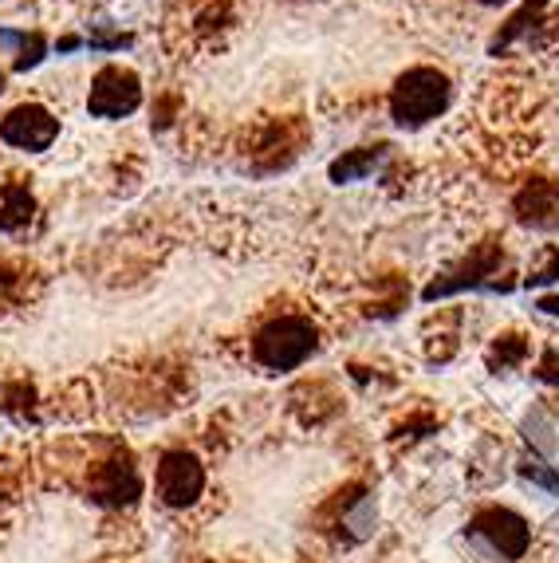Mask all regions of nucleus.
Listing matches in <instances>:
<instances>
[{"label":"nucleus","mask_w":559,"mask_h":563,"mask_svg":"<svg viewBox=\"0 0 559 563\" xmlns=\"http://www.w3.org/2000/svg\"><path fill=\"white\" fill-rule=\"evenodd\" d=\"M142 103V87L139 76L127 71V67H103L91 84L87 95V107H91L95 119H122V114L139 111Z\"/></svg>","instance_id":"7ed1b4c3"},{"label":"nucleus","mask_w":559,"mask_h":563,"mask_svg":"<svg viewBox=\"0 0 559 563\" xmlns=\"http://www.w3.org/2000/svg\"><path fill=\"white\" fill-rule=\"evenodd\" d=\"M91 493L95 500H103V505H134L142 493V481H139V470H134L131 461H107L99 465L91 481Z\"/></svg>","instance_id":"1a4fd4ad"},{"label":"nucleus","mask_w":559,"mask_h":563,"mask_svg":"<svg viewBox=\"0 0 559 563\" xmlns=\"http://www.w3.org/2000/svg\"><path fill=\"white\" fill-rule=\"evenodd\" d=\"M0 91H4V76H0Z\"/></svg>","instance_id":"aec40b11"},{"label":"nucleus","mask_w":559,"mask_h":563,"mask_svg":"<svg viewBox=\"0 0 559 563\" xmlns=\"http://www.w3.org/2000/svg\"><path fill=\"white\" fill-rule=\"evenodd\" d=\"M386 158V146H363V151L347 154L331 166V181H354V178H366L379 162Z\"/></svg>","instance_id":"9d476101"},{"label":"nucleus","mask_w":559,"mask_h":563,"mask_svg":"<svg viewBox=\"0 0 559 563\" xmlns=\"http://www.w3.org/2000/svg\"><path fill=\"white\" fill-rule=\"evenodd\" d=\"M469 532L481 540V544L493 548L501 560H520L531 544V528L524 517H516L513 508H485L481 517L473 520Z\"/></svg>","instance_id":"20e7f679"},{"label":"nucleus","mask_w":559,"mask_h":563,"mask_svg":"<svg viewBox=\"0 0 559 563\" xmlns=\"http://www.w3.org/2000/svg\"><path fill=\"white\" fill-rule=\"evenodd\" d=\"M206 488V470L197 465V457L189 453H166L158 465V497L169 508H186L201 497Z\"/></svg>","instance_id":"423d86ee"},{"label":"nucleus","mask_w":559,"mask_h":563,"mask_svg":"<svg viewBox=\"0 0 559 563\" xmlns=\"http://www.w3.org/2000/svg\"><path fill=\"white\" fill-rule=\"evenodd\" d=\"M316 347V323L304 320V316H284V320H272L261 335L252 339V358L268 366V371H296L299 363H308Z\"/></svg>","instance_id":"f03ea898"},{"label":"nucleus","mask_w":559,"mask_h":563,"mask_svg":"<svg viewBox=\"0 0 559 563\" xmlns=\"http://www.w3.org/2000/svg\"><path fill=\"white\" fill-rule=\"evenodd\" d=\"M516 358H524V343H520V335H508V343H496L493 347V358H489V363L508 366V363H516Z\"/></svg>","instance_id":"2eb2a0df"},{"label":"nucleus","mask_w":559,"mask_h":563,"mask_svg":"<svg viewBox=\"0 0 559 563\" xmlns=\"http://www.w3.org/2000/svg\"><path fill=\"white\" fill-rule=\"evenodd\" d=\"M449 99H453V87L438 67H410L394 84L391 114L398 126H426L429 119H438L446 111Z\"/></svg>","instance_id":"f257e3e1"},{"label":"nucleus","mask_w":559,"mask_h":563,"mask_svg":"<svg viewBox=\"0 0 559 563\" xmlns=\"http://www.w3.org/2000/svg\"><path fill=\"white\" fill-rule=\"evenodd\" d=\"M481 4H504V0H481Z\"/></svg>","instance_id":"6ab92c4d"},{"label":"nucleus","mask_w":559,"mask_h":563,"mask_svg":"<svg viewBox=\"0 0 559 563\" xmlns=\"http://www.w3.org/2000/svg\"><path fill=\"white\" fill-rule=\"evenodd\" d=\"M556 276H559V249L548 244V249H544V264L528 276V284H551Z\"/></svg>","instance_id":"4468645a"},{"label":"nucleus","mask_w":559,"mask_h":563,"mask_svg":"<svg viewBox=\"0 0 559 563\" xmlns=\"http://www.w3.org/2000/svg\"><path fill=\"white\" fill-rule=\"evenodd\" d=\"M524 438L540 453L556 450V438H551V426H548V418H544V410H531L528 418H524Z\"/></svg>","instance_id":"ddd939ff"},{"label":"nucleus","mask_w":559,"mask_h":563,"mask_svg":"<svg viewBox=\"0 0 559 563\" xmlns=\"http://www.w3.org/2000/svg\"><path fill=\"white\" fill-rule=\"evenodd\" d=\"M32 217V194L24 186L4 189V206H0V229H20Z\"/></svg>","instance_id":"f8f14e48"},{"label":"nucleus","mask_w":559,"mask_h":563,"mask_svg":"<svg viewBox=\"0 0 559 563\" xmlns=\"http://www.w3.org/2000/svg\"><path fill=\"white\" fill-rule=\"evenodd\" d=\"M59 134V122L36 103H24V107H12L0 122V139L17 146V151H47Z\"/></svg>","instance_id":"39448f33"},{"label":"nucleus","mask_w":559,"mask_h":563,"mask_svg":"<svg viewBox=\"0 0 559 563\" xmlns=\"http://www.w3.org/2000/svg\"><path fill=\"white\" fill-rule=\"evenodd\" d=\"M496 261H501V253H496V244H481L473 253V261H465L457 273L441 276V280H434L426 288V300H438V296H453V291L461 288H489L485 276H496Z\"/></svg>","instance_id":"0eeeda50"},{"label":"nucleus","mask_w":559,"mask_h":563,"mask_svg":"<svg viewBox=\"0 0 559 563\" xmlns=\"http://www.w3.org/2000/svg\"><path fill=\"white\" fill-rule=\"evenodd\" d=\"M540 378H548V383H559V351H551V355L540 363Z\"/></svg>","instance_id":"f3484780"},{"label":"nucleus","mask_w":559,"mask_h":563,"mask_svg":"<svg viewBox=\"0 0 559 563\" xmlns=\"http://www.w3.org/2000/svg\"><path fill=\"white\" fill-rule=\"evenodd\" d=\"M524 477H531V481H540L544 488H551V493H556L559 497V477L551 470H544L540 461H528V465H524Z\"/></svg>","instance_id":"dca6fc26"},{"label":"nucleus","mask_w":559,"mask_h":563,"mask_svg":"<svg viewBox=\"0 0 559 563\" xmlns=\"http://www.w3.org/2000/svg\"><path fill=\"white\" fill-rule=\"evenodd\" d=\"M540 308L548 311V316H559V300H540Z\"/></svg>","instance_id":"a211bd4d"},{"label":"nucleus","mask_w":559,"mask_h":563,"mask_svg":"<svg viewBox=\"0 0 559 563\" xmlns=\"http://www.w3.org/2000/svg\"><path fill=\"white\" fill-rule=\"evenodd\" d=\"M516 217L531 229H559V186L548 178H536L520 189Z\"/></svg>","instance_id":"6e6552de"},{"label":"nucleus","mask_w":559,"mask_h":563,"mask_svg":"<svg viewBox=\"0 0 559 563\" xmlns=\"http://www.w3.org/2000/svg\"><path fill=\"white\" fill-rule=\"evenodd\" d=\"M0 44L17 47V71H29L44 59V36H24V32H0Z\"/></svg>","instance_id":"9b49d317"}]
</instances>
